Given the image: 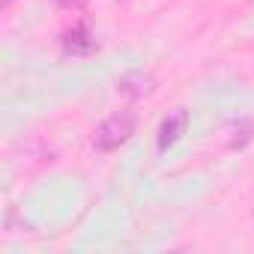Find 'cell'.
Masks as SVG:
<instances>
[{
	"mask_svg": "<svg viewBox=\"0 0 254 254\" xmlns=\"http://www.w3.org/2000/svg\"><path fill=\"white\" fill-rule=\"evenodd\" d=\"M117 3H126V0H117Z\"/></svg>",
	"mask_w": 254,
	"mask_h": 254,
	"instance_id": "ba28073f",
	"label": "cell"
},
{
	"mask_svg": "<svg viewBox=\"0 0 254 254\" xmlns=\"http://www.w3.org/2000/svg\"><path fill=\"white\" fill-rule=\"evenodd\" d=\"M9 6H12V0H0V12H6Z\"/></svg>",
	"mask_w": 254,
	"mask_h": 254,
	"instance_id": "52a82bcc",
	"label": "cell"
},
{
	"mask_svg": "<svg viewBox=\"0 0 254 254\" xmlns=\"http://www.w3.org/2000/svg\"><path fill=\"white\" fill-rule=\"evenodd\" d=\"M60 45H63V54H69V57H93V54L99 51V39H96V33L90 30L87 21L72 24V27L63 33Z\"/></svg>",
	"mask_w": 254,
	"mask_h": 254,
	"instance_id": "3957f363",
	"label": "cell"
},
{
	"mask_svg": "<svg viewBox=\"0 0 254 254\" xmlns=\"http://www.w3.org/2000/svg\"><path fill=\"white\" fill-rule=\"evenodd\" d=\"M138 129V114L132 108H123V111H114L111 117H105L96 132H93V150L96 153H114L120 147H126L132 141Z\"/></svg>",
	"mask_w": 254,
	"mask_h": 254,
	"instance_id": "6da1fadb",
	"label": "cell"
},
{
	"mask_svg": "<svg viewBox=\"0 0 254 254\" xmlns=\"http://www.w3.org/2000/svg\"><path fill=\"white\" fill-rule=\"evenodd\" d=\"M159 90V78L150 72V69H129V72H123L117 78V93L126 96V99H150L153 93Z\"/></svg>",
	"mask_w": 254,
	"mask_h": 254,
	"instance_id": "7a4b0ae2",
	"label": "cell"
},
{
	"mask_svg": "<svg viewBox=\"0 0 254 254\" xmlns=\"http://www.w3.org/2000/svg\"><path fill=\"white\" fill-rule=\"evenodd\" d=\"M186 129H189V111H186V108H174V111L159 123V132H156V150H159V153H168L174 144L183 141Z\"/></svg>",
	"mask_w": 254,
	"mask_h": 254,
	"instance_id": "277c9868",
	"label": "cell"
},
{
	"mask_svg": "<svg viewBox=\"0 0 254 254\" xmlns=\"http://www.w3.org/2000/svg\"><path fill=\"white\" fill-rule=\"evenodd\" d=\"M54 3L60 6V9H69V12H75V9H84L90 0H54Z\"/></svg>",
	"mask_w": 254,
	"mask_h": 254,
	"instance_id": "8992f818",
	"label": "cell"
},
{
	"mask_svg": "<svg viewBox=\"0 0 254 254\" xmlns=\"http://www.w3.org/2000/svg\"><path fill=\"white\" fill-rule=\"evenodd\" d=\"M218 135L224 138V147H227V150H245V147L254 141V120H248V117L227 120V123L221 126Z\"/></svg>",
	"mask_w": 254,
	"mask_h": 254,
	"instance_id": "5b68a950",
	"label": "cell"
}]
</instances>
